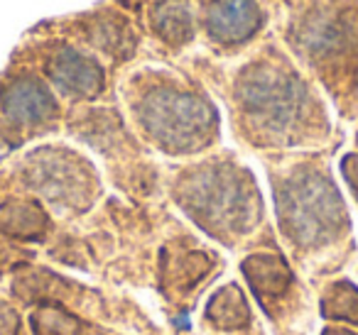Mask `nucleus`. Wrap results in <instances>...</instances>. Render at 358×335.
Here are the masks:
<instances>
[{"instance_id":"7ed1b4c3","label":"nucleus","mask_w":358,"mask_h":335,"mask_svg":"<svg viewBox=\"0 0 358 335\" xmlns=\"http://www.w3.org/2000/svg\"><path fill=\"white\" fill-rule=\"evenodd\" d=\"M199 201H194L196 223L206 225L211 232L219 230H243L250 223V198L236 177L209 174L199 181Z\"/></svg>"},{"instance_id":"0eeeda50","label":"nucleus","mask_w":358,"mask_h":335,"mask_svg":"<svg viewBox=\"0 0 358 335\" xmlns=\"http://www.w3.org/2000/svg\"><path fill=\"white\" fill-rule=\"evenodd\" d=\"M3 103H6L8 115L20 123H40L55 110V100L47 94V89L32 79L13 84Z\"/></svg>"},{"instance_id":"39448f33","label":"nucleus","mask_w":358,"mask_h":335,"mask_svg":"<svg viewBox=\"0 0 358 335\" xmlns=\"http://www.w3.org/2000/svg\"><path fill=\"white\" fill-rule=\"evenodd\" d=\"M258 22V8L250 0H219L209 10V32L219 42L248 40Z\"/></svg>"},{"instance_id":"f03ea898","label":"nucleus","mask_w":358,"mask_h":335,"mask_svg":"<svg viewBox=\"0 0 358 335\" xmlns=\"http://www.w3.org/2000/svg\"><path fill=\"white\" fill-rule=\"evenodd\" d=\"M282 228L299 245H319L338 230L343 221L338 196L322 179L309 177L289 186L280 198Z\"/></svg>"},{"instance_id":"f8f14e48","label":"nucleus","mask_w":358,"mask_h":335,"mask_svg":"<svg viewBox=\"0 0 358 335\" xmlns=\"http://www.w3.org/2000/svg\"><path fill=\"white\" fill-rule=\"evenodd\" d=\"M324 335H351V333H343V330H327Z\"/></svg>"},{"instance_id":"9b49d317","label":"nucleus","mask_w":358,"mask_h":335,"mask_svg":"<svg viewBox=\"0 0 358 335\" xmlns=\"http://www.w3.org/2000/svg\"><path fill=\"white\" fill-rule=\"evenodd\" d=\"M334 299H324V304H334V308H324L327 315H336V318L358 320V291L348 284L334 286Z\"/></svg>"},{"instance_id":"20e7f679","label":"nucleus","mask_w":358,"mask_h":335,"mask_svg":"<svg viewBox=\"0 0 358 335\" xmlns=\"http://www.w3.org/2000/svg\"><path fill=\"white\" fill-rule=\"evenodd\" d=\"M299 89L292 81H282L280 76L260 74L255 81H250L243 89L245 108L263 118L270 125H282L289 118H294L299 105Z\"/></svg>"},{"instance_id":"f257e3e1","label":"nucleus","mask_w":358,"mask_h":335,"mask_svg":"<svg viewBox=\"0 0 358 335\" xmlns=\"http://www.w3.org/2000/svg\"><path fill=\"white\" fill-rule=\"evenodd\" d=\"M145 128L172 152H189L204 144L214 130V113L189 94H155L143 105Z\"/></svg>"},{"instance_id":"423d86ee","label":"nucleus","mask_w":358,"mask_h":335,"mask_svg":"<svg viewBox=\"0 0 358 335\" xmlns=\"http://www.w3.org/2000/svg\"><path fill=\"white\" fill-rule=\"evenodd\" d=\"M50 76L59 89L74 96H94L103 86V74L99 66L71 50L57 54V59L50 64Z\"/></svg>"},{"instance_id":"9d476101","label":"nucleus","mask_w":358,"mask_h":335,"mask_svg":"<svg viewBox=\"0 0 358 335\" xmlns=\"http://www.w3.org/2000/svg\"><path fill=\"white\" fill-rule=\"evenodd\" d=\"M35 330L37 335H74L76 333V320L66 315L59 308H45L42 313L35 315Z\"/></svg>"},{"instance_id":"6e6552de","label":"nucleus","mask_w":358,"mask_h":335,"mask_svg":"<svg viewBox=\"0 0 358 335\" xmlns=\"http://www.w3.org/2000/svg\"><path fill=\"white\" fill-rule=\"evenodd\" d=\"M243 271L255 294H282V289L289 284V269L278 257H250L243 265Z\"/></svg>"},{"instance_id":"1a4fd4ad","label":"nucleus","mask_w":358,"mask_h":335,"mask_svg":"<svg viewBox=\"0 0 358 335\" xmlns=\"http://www.w3.org/2000/svg\"><path fill=\"white\" fill-rule=\"evenodd\" d=\"M209 318L214 323H219L221 328H236V325H243L248 320V306L243 301V294H241L236 286H226L219 294L211 299L209 304Z\"/></svg>"}]
</instances>
